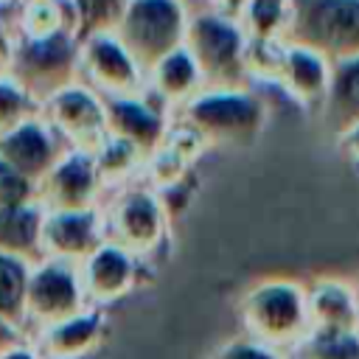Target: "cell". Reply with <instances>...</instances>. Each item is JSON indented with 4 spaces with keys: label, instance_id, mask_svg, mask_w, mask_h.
<instances>
[{
    "label": "cell",
    "instance_id": "6da1fadb",
    "mask_svg": "<svg viewBox=\"0 0 359 359\" xmlns=\"http://www.w3.org/2000/svg\"><path fill=\"white\" fill-rule=\"evenodd\" d=\"M244 337L292 353V348L311 331L306 289L294 280H261L238 306Z\"/></svg>",
    "mask_w": 359,
    "mask_h": 359
},
{
    "label": "cell",
    "instance_id": "7a4b0ae2",
    "mask_svg": "<svg viewBox=\"0 0 359 359\" xmlns=\"http://www.w3.org/2000/svg\"><path fill=\"white\" fill-rule=\"evenodd\" d=\"M294 34L323 59L359 56V0H297Z\"/></svg>",
    "mask_w": 359,
    "mask_h": 359
},
{
    "label": "cell",
    "instance_id": "3957f363",
    "mask_svg": "<svg viewBox=\"0 0 359 359\" xmlns=\"http://www.w3.org/2000/svg\"><path fill=\"white\" fill-rule=\"evenodd\" d=\"M87 294L79 278V266L65 261H42L31 266L28 280V300H25V317H28V337L31 331H42L48 325H56L79 311H84Z\"/></svg>",
    "mask_w": 359,
    "mask_h": 359
},
{
    "label": "cell",
    "instance_id": "277c9868",
    "mask_svg": "<svg viewBox=\"0 0 359 359\" xmlns=\"http://www.w3.org/2000/svg\"><path fill=\"white\" fill-rule=\"evenodd\" d=\"M104 339V317L95 306H87L84 311L48 325L31 337V342L39 348L45 359H84L90 356Z\"/></svg>",
    "mask_w": 359,
    "mask_h": 359
},
{
    "label": "cell",
    "instance_id": "5b68a950",
    "mask_svg": "<svg viewBox=\"0 0 359 359\" xmlns=\"http://www.w3.org/2000/svg\"><path fill=\"white\" fill-rule=\"evenodd\" d=\"M79 278L90 306H107L123 297L135 283V261L123 247H98L81 261Z\"/></svg>",
    "mask_w": 359,
    "mask_h": 359
},
{
    "label": "cell",
    "instance_id": "8992f818",
    "mask_svg": "<svg viewBox=\"0 0 359 359\" xmlns=\"http://www.w3.org/2000/svg\"><path fill=\"white\" fill-rule=\"evenodd\" d=\"M311 331H359V309L353 286L337 278H323L306 289Z\"/></svg>",
    "mask_w": 359,
    "mask_h": 359
},
{
    "label": "cell",
    "instance_id": "52a82bcc",
    "mask_svg": "<svg viewBox=\"0 0 359 359\" xmlns=\"http://www.w3.org/2000/svg\"><path fill=\"white\" fill-rule=\"evenodd\" d=\"M95 250V224L87 213L65 210L42 224V252H48L50 261H65L76 266V261L90 258Z\"/></svg>",
    "mask_w": 359,
    "mask_h": 359
},
{
    "label": "cell",
    "instance_id": "ba28073f",
    "mask_svg": "<svg viewBox=\"0 0 359 359\" xmlns=\"http://www.w3.org/2000/svg\"><path fill=\"white\" fill-rule=\"evenodd\" d=\"M0 252L25 264L42 252V222L31 208H0Z\"/></svg>",
    "mask_w": 359,
    "mask_h": 359
},
{
    "label": "cell",
    "instance_id": "9c48e42d",
    "mask_svg": "<svg viewBox=\"0 0 359 359\" xmlns=\"http://www.w3.org/2000/svg\"><path fill=\"white\" fill-rule=\"evenodd\" d=\"M31 264L0 252V317L28 334L25 300H28Z\"/></svg>",
    "mask_w": 359,
    "mask_h": 359
},
{
    "label": "cell",
    "instance_id": "30bf717a",
    "mask_svg": "<svg viewBox=\"0 0 359 359\" xmlns=\"http://www.w3.org/2000/svg\"><path fill=\"white\" fill-rule=\"evenodd\" d=\"M325 95H328V112L342 126V132L359 123V56L337 62Z\"/></svg>",
    "mask_w": 359,
    "mask_h": 359
},
{
    "label": "cell",
    "instance_id": "8fae6325",
    "mask_svg": "<svg viewBox=\"0 0 359 359\" xmlns=\"http://www.w3.org/2000/svg\"><path fill=\"white\" fill-rule=\"evenodd\" d=\"M129 22L132 36H137L149 48H163L177 28V14L165 0H143L135 6Z\"/></svg>",
    "mask_w": 359,
    "mask_h": 359
},
{
    "label": "cell",
    "instance_id": "7c38bea8",
    "mask_svg": "<svg viewBox=\"0 0 359 359\" xmlns=\"http://www.w3.org/2000/svg\"><path fill=\"white\" fill-rule=\"evenodd\" d=\"M286 73H289V84L294 87V93L306 95V98H317L328 93V81H331V70L325 65V59L309 48H294L289 50L286 59Z\"/></svg>",
    "mask_w": 359,
    "mask_h": 359
},
{
    "label": "cell",
    "instance_id": "4fadbf2b",
    "mask_svg": "<svg viewBox=\"0 0 359 359\" xmlns=\"http://www.w3.org/2000/svg\"><path fill=\"white\" fill-rule=\"evenodd\" d=\"M289 359H359V331H309Z\"/></svg>",
    "mask_w": 359,
    "mask_h": 359
},
{
    "label": "cell",
    "instance_id": "5bb4252c",
    "mask_svg": "<svg viewBox=\"0 0 359 359\" xmlns=\"http://www.w3.org/2000/svg\"><path fill=\"white\" fill-rule=\"evenodd\" d=\"M199 118L208 123H216L222 129H252L258 123V107L238 95H224L205 101L199 107Z\"/></svg>",
    "mask_w": 359,
    "mask_h": 359
},
{
    "label": "cell",
    "instance_id": "9a60e30c",
    "mask_svg": "<svg viewBox=\"0 0 359 359\" xmlns=\"http://www.w3.org/2000/svg\"><path fill=\"white\" fill-rule=\"evenodd\" d=\"M157 227H160L157 208L149 199H135L126 205V210L121 216V233L129 247H137V250L149 247L157 238Z\"/></svg>",
    "mask_w": 359,
    "mask_h": 359
},
{
    "label": "cell",
    "instance_id": "2e32d148",
    "mask_svg": "<svg viewBox=\"0 0 359 359\" xmlns=\"http://www.w3.org/2000/svg\"><path fill=\"white\" fill-rule=\"evenodd\" d=\"M199 34V48L202 53L216 65V67H230L233 59H236V50H238V36L233 28L216 22V20H205L199 22L196 28Z\"/></svg>",
    "mask_w": 359,
    "mask_h": 359
},
{
    "label": "cell",
    "instance_id": "e0dca14e",
    "mask_svg": "<svg viewBox=\"0 0 359 359\" xmlns=\"http://www.w3.org/2000/svg\"><path fill=\"white\" fill-rule=\"evenodd\" d=\"M208 359H289V353L275 351L269 345H261L250 337H233L224 345H219Z\"/></svg>",
    "mask_w": 359,
    "mask_h": 359
},
{
    "label": "cell",
    "instance_id": "ac0fdd59",
    "mask_svg": "<svg viewBox=\"0 0 359 359\" xmlns=\"http://www.w3.org/2000/svg\"><path fill=\"white\" fill-rule=\"evenodd\" d=\"M6 151H8L17 163H22L25 168H36V165L45 160V151H48V149H45L39 132H34V129H22L14 140L6 143Z\"/></svg>",
    "mask_w": 359,
    "mask_h": 359
},
{
    "label": "cell",
    "instance_id": "d6986e66",
    "mask_svg": "<svg viewBox=\"0 0 359 359\" xmlns=\"http://www.w3.org/2000/svg\"><path fill=\"white\" fill-rule=\"evenodd\" d=\"M59 182H62L65 199L79 202V199L84 196V191L90 188V171H87L81 163H73V165H67V168L59 174Z\"/></svg>",
    "mask_w": 359,
    "mask_h": 359
},
{
    "label": "cell",
    "instance_id": "ffe728a7",
    "mask_svg": "<svg viewBox=\"0 0 359 359\" xmlns=\"http://www.w3.org/2000/svg\"><path fill=\"white\" fill-rule=\"evenodd\" d=\"M25 194H28L25 180L20 174H14L11 168L0 165V202H3V208H20Z\"/></svg>",
    "mask_w": 359,
    "mask_h": 359
},
{
    "label": "cell",
    "instance_id": "44dd1931",
    "mask_svg": "<svg viewBox=\"0 0 359 359\" xmlns=\"http://www.w3.org/2000/svg\"><path fill=\"white\" fill-rule=\"evenodd\" d=\"M283 0H252V20L261 31H272L280 22Z\"/></svg>",
    "mask_w": 359,
    "mask_h": 359
},
{
    "label": "cell",
    "instance_id": "7402d4cb",
    "mask_svg": "<svg viewBox=\"0 0 359 359\" xmlns=\"http://www.w3.org/2000/svg\"><path fill=\"white\" fill-rule=\"evenodd\" d=\"M98 62H101V67H104V70H109V73H115V76H126V73H129V67H126L123 56H121L112 45H107V42L98 48Z\"/></svg>",
    "mask_w": 359,
    "mask_h": 359
},
{
    "label": "cell",
    "instance_id": "603a6c76",
    "mask_svg": "<svg viewBox=\"0 0 359 359\" xmlns=\"http://www.w3.org/2000/svg\"><path fill=\"white\" fill-rule=\"evenodd\" d=\"M25 339H31V337L22 328H17V325H11L8 320L0 317V353L14 348V345H20V342H25Z\"/></svg>",
    "mask_w": 359,
    "mask_h": 359
},
{
    "label": "cell",
    "instance_id": "cb8c5ba5",
    "mask_svg": "<svg viewBox=\"0 0 359 359\" xmlns=\"http://www.w3.org/2000/svg\"><path fill=\"white\" fill-rule=\"evenodd\" d=\"M121 112H123V118H126V123L137 132V135H151L154 132V121L151 118H146L140 109H135V107H121Z\"/></svg>",
    "mask_w": 359,
    "mask_h": 359
},
{
    "label": "cell",
    "instance_id": "d4e9b609",
    "mask_svg": "<svg viewBox=\"0 0 359 359\" xmlns=\"http://www.w3.org/2000/svg\"><path fill=\"white\" fill-rule=\"evenodd\" d=\"M188 76H191V67H188V59L185 56H174L168 65H165V79H168V84H182V81H188Z\"/></svg>",
    "mask_w": 359,
    "mask_h": 359
},
{
    "label": "cell",
    "instance_id": "484cf974",
    "mask_svg": "<svg viewBox=\"0 0 359 359\" xmlns=\"http://www.w3.org/2000/svg\"><path fill=\"white\" fill-rule=\"evenodd\" d=\"M0 359H45V356L39 353V348H36L31 339H25V342H20V345H14V348L3 351V353H0Z\"/></svg>",
    "mask_w": 359,
    "mask_h": 359
},
{
    "label": "cell",
    "instance_id": "4316f807",
    "mask_svg": "<svg viewBox=\"0 0 359 359\" xmlns=\"http://www.w3.org/2000/svg\"><path fill=\"white\" fill-rule=\"evenodd\" d=\"M342 146H345V151H348L353 160H359V123H356V126H348V129L342 132Z\"/></svg>",
    "mask_w": 359,
    "mask_h": 359
},
{
    "label": "cell",
    "instance_id": "83f0119b",
    "mask_svg": "<svg viewBox=\"0 0 359 359\" xmlns=\"http://www.w3.org/2000/svg\"><path fill=\"white\" fill-rule=\"evenodd\" d=\"M115 6V0H84V8L90 17H101Z\"/></svg>",
    "mask_w": 359,
    "mask_h": 359
},
{
    "label": "cell",
    "instance_id": "f1b7e54d",
    "mask_svg": "<svg viewBox=\"0 0 359 359\" xmlns=\"http://www.w3.org/2000/svg\"><path fill=\"white\" fill-rule=\"evenodd\" d=\"M20 104V98L8 90V87H0V112H8V109H14Z\"/></svg>",
    "mask_w": 359,
    "mask_h": 359
},
{
    "label": "cell",
    "instance_id": "f546056e",
    "mask_svg": "<svg viewBox=\"0 0 359 359\" xmlns=\"http://www.w3.org/2000/svg\"><path fill=\"white\" fill-rule=\"evenodd\" d=\"M353 294H356V309H359V283L353 286Z\"/></svg>",
    "mask_w": 359,
    "mask_h": 359
}]
</instances>
